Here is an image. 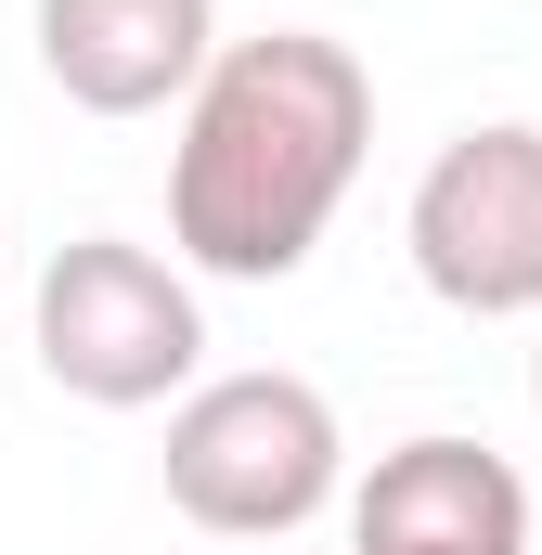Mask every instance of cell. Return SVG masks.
I'll use <instances>...</instances> for the list:
<instances>
[{"label":"cell","instance_id":"cell-3","mask_svg":"<svg viewBox=\"0 0 542 555\" xmlns=\"http://www.w3.org/2000/svg\"><path fill=\"white\" fill-rule=\"evenodd\" d=\"M26 349L91 414H168V401L207 388V284L181 272L168 246L78 233L26 284Z\"/></svg>","mask_w":542,"mask_h":555},{"label":"cell","instance_id":"cell-4","mask_svg":"<svg viewBox=\"0 0 542 555\" xmlns=\"http://www.w3.org/2000/svg\"><path fill=\"white\" fill-rule=\"evenodd\" d=\"M401 259L465 323H542V130L530 117H478L413 168Z\"/></svg>","mask_w":542,"mask_h":555},{"label":"cell","instance_id":"cell-7","mask_svg":"<svg viewBox=\"0 0 542 555\" xmlns=\"http://www.w3.org/2000/svg\"><path fill=\"white\" fill-rule=\"evenodd\" d=\"M530 426H542V336H530Z\"/></svg>","mask_w":542,"mask_h":555},{"label":"cell","instance_id":"cell-6","mask_svg":"<svg viewBox=\"0 0 542 555\" xmlns=\"http://www.w3.org/2000/svg\"><path fill=\"white\" fill-rule=\"evenodd\" d=\"M349 555H530V478L491 439H388L349 478Z\"/></svg>","mask_w":542,"mask_h":555},{"label":"cell","instance_id":"cell-2","mask_svg":"<svg viewBox=\"0 0 542 555\" xmlns=\"http://www.w3.org/2000/svg\"><path fill=\"white\" fill-rule=\"evenodd\" d=\"M155 478L207 543H297L310 517L349 504V426L310 375L246 362V375H207L194 401H168Z\"/></svg>","mask_w":542,"mask_h":555},{"label":"cell","instance_id":"cell-5","mask_svg":"<svg viewBox=\"0 0 542 555\" xmlns=\"http://www.w3.org/2000/svg\"><path fill=\"white\" fill-rule=\"evenodd\" d=\"M26 52L78 117H181L220 65V0H26Z\"/></svg>","mask_w":542,"mask_h":555},{"label":"cell","instance_id":"cell-1","mask_svg":"<svg viewBox=\"0 0 542 555\" xmlns=\"http://www.w3.org/2000/svg\"><path fill=\"white\" fill-rule=\"evenodd\" d=\"M375 155V65L323 26L220 39L168 142V259L194 284H284Z\"/></svg>","mask_w":542,"mask_h":555}]
</instances>
